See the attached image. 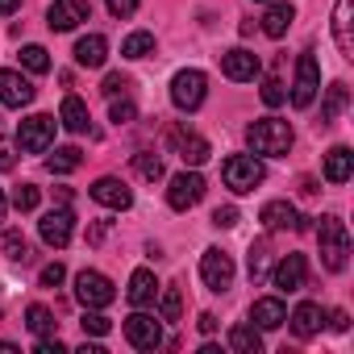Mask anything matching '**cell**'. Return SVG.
<instances>
[{
    "label": "cell",
    "mask_w": 354,
    "mask_h": 354,
    "mask_svg": "<svg viewBox=\"0 0 354 354\" xmlns=\"http://www.w3.org/2000/svg\"><path fill=\"white\" fill-rule=\"evenodd\" d=\"M259 221H263V230H271V234H275V230H296V225H304L288 201H267L263 213H259Z\"/></svg>",
    "instance_id": "19"
},
{
    "label": "cell",
    "mask_w": 354,
    "mask_h": 354,
    "mask_svg": "<svg viewBox=\"0 0 354 354\" xmlns=\"http://www.w3.org/2000/svg\"><path fill=\"white\" fill-rule=\"evenodd\" d=\"M263 5H271V0H263Z\"/></svg>",
    "instance_id": "51"
},
{
    "label": "cell",
    "mask_w": 354,
    "mask_h": 354,
    "mask_svg": "<svg viewBox=\"0 0 354 354\" xmlns=\"http://www.w3.org/2000/svg\"><path fill=\"white\" fill-rule=\"evenodd\" d=\"M133 167H138L142 180H150V184L162 180V162H158V154H146V150H142V154H133Z\"/></svg>",
    "instance_id": "33"
},
{
    "label": "cell",
    "mask_w": 354,
    "mask_h": 354,
    "mask_svg": "<svg viewBox=\"0 0 354 354\" xmlns=\"http://www.w3.org/2000/svg\"><path fill=\"white\" fill-rule=\"evenodd\" d=\"M317 238H321V259H325V267H329V271H346V263H350V234H346V221H342V217H321Z\"/></svg>",
    "instance_id": "2"
},
{
    "label": "cell",
    "mask_w": 354,
    "mask_h": 354,
    "mask_svg": "<svg viewBox=\"0 0 354 354\" xmlns=\"http://www.w3.org/2000/svg\"><path fill=\"white\" fill-rule=\"evenodd\" d=\"M0 171H13V146L0 138Z\"/></svg>",
    "instance_id": "47"
},
{
    "label": "cell",
    "mask_w": 354,
    "mask_h": 354,
    "mask_svg": "<svg viewBox=\"0 0 354 354\" xmlns=\"http://www.w3.org/2000/svg\"><path fill=\"white\" fill-rule=\"evenodd\" d=\"M263 275H267V250H263V246H254V250H250V279L259 283Z\"/></svg>",
    "instance_id": "41"
},
{
    "label": "cell",
    "mask_w": 354,
    "mask_h": 354,
    "mask_svg": "<svg viewBox=\"0 0 354 354\" xmlns=\"http://www.w3.org/2000/svg\"><path fill=\"white\" fill-rule=\"evenodd\" d=\"M321 92V67L313 55H300L296 59V84H292V104L296 109H308Z\"/></svg>",
    "instance_id": "7"
},
{
    "label": "cell",
    "mask_w": 354,
    "mask_h": 354,
    "mask_svg": "<svg viewBox=\"0 0 354 354\" xmlns=\"http://www.w3.org/2000/svg\"><path fill=\"white\" fill-rule=\"evenodd\" d=\"M133 113H138V109H133V100H117V96H113V109H109V117H113L117 125H129V121H133Z\"/></svg>",
    "instance_id": "39"
},
{
    "label": "cell",
    "mask_w": 354,
    "mask_h": 354,
    "mask_svg": "<svg viewBox=\"0 0 354 354\" xmlns=\"http://www.w3.org/2000/svg\"><path fill=\"white\" fill-rule=\"evenodd\" d=\"M196 325H201V333H213V329H217V317H213V313H201Z\"/></svg>",
    "instance_id": "48"
},
{
    "label": "cell",
    "mask_w": 354,
    "mask_h": 354,
    "mask_svg": "<svg viewBox=\"0 0 354 354\" xmlns=\"http://www.w3.org/2000/svg\"><path fill=\"white\" fill-rule=\"evenodd\" d=\"M38 234H42L46 246L63 250V246L71 242V234H75V213H71V209H50V213L38 221Z\"/></svg>",
    "instance_id": "11"
},
{
    "label": "cell",
    "mask_w": 354,
    "mask_h": 354,
    "mask_svg": "<svg viewBox=\"0 0 354 354\" xmlns=\"http://www.w3.org/2000/svg\"><path fill=\"white\" fill-rule=\"evenodd\" d=\"M292 21H296L292 5H279V0H271V9L263 13V34H267V38H283V34L292 30Z\"/></svg>",
    "instance_id": "24"
},
{
    "label": "cell",
    "mask_w": 354,
    "mask_h": 354,
    "mask_svg": "<svg viewBox=\"0 0 354 354\" xmlns=\"http://www.w3.org/2000/svg\"><path fill=\"white\" fill-rule=\"evenodd\" d=\"M213 225H217V230H234V225H238V209H234V205L217 209V213H213Z\"/></svg>",
    "instance_id": "42"
},
{
    "label": "cell",
    "mask_w": 354,
    "mask_h": 354,
    "mask_svg": "<svg viewBox=\"0 0 354 354\" xmlns=\"http://www.w3.org/2000/svg\"><path fill=\"white\" fill-rule=\"evenodd\" d=\"M125 342H129L133 350H158V346H162V325H158V317H150V313L125 317Z\"/></svg>",
    "instance_id": "10"
},
{
    "label": "cell",
    "mask_w": 354,
    "mask_h": 354,
    "mask_svg": "<svg viewBox=\"0 0 354 354\" xmlns=\"http://www.w3.org/2000/svg\"><path fill=\"white\" fill-rule=\"evenodd\" d=\"M104 5H109L113 17H129V13L138 9V0H104Z\"/></svg>",
    "instance_id": "43"
},
{
    "label": "cell",
    "mask_w": 354,
    "mask_h": 354,
    "mask_svg": "<svg viewBox=\"0 0 354 354\" xmlns=\"http://www.w3.org/2000/svg\"><path fill=\"white\" fill-rule=\"evenodd\" d=\"M34 100V84L21 71H0V104L9 109H26Z\"/></svg>",
    "instance_id": "15"
},
{
    "label": "cell",
    "mask_w": 354,
    "mask_h": 354,
    "mask_svg": "<svg viewBox=\"0 0 354 354\" xmlns=\"http://www.w3.org/2000/svg\"><path fill=\"white\" fill-rule=\"evenodd\" d=\"M158 313H162V321H180V313H184L180 288H167V292H162V300H158Z\"/></svg>",
    "instance_id": "34"
},
{
    "label": "cell",
    "mask_w": 354,
    "mask_h": 354,
    "mask_svg": "<svg viewBox=\"0 0 354 354\" xmlns=\"http://www.w3.org/2000/svg\"><path fill=\"white\" fill-rule=\"evenodd\" d=\"M171 146H175V154H180L188 167H201V162H209V142L201 138V133H188V129H171Z\"/></svg>",
    "instance_id": "16"
},
{
    "label": "cell",
    "mask_w": 354,
    "mask_h": 354,
    "mask_svg": "<svg viewBox=\"0 0 354 354\" xmlns=\"http://www.w3.org/2000/svg\"><path fill=\"white\" fill-rule=\"evenodd\" d=\"M350 5L354 0H337V9H333V38H337V50L346 59H354V38H350Z\"/></svg>",
    "instance_id": "25"
},
{
    "label": "cell",
    "mask_w": 354,
    "mask_h": 354,
    "mask_svg": "<svg viewBox=\"0 0 354 354\" xmlns=\"http://www.w3.org/2000/svg\"><path fill=\"white\" fill-rule=\"evenodd\" d=\"M21 67L34 71V75H42V71H50V55H46L42 46H26V50H21Z\"/></svg>",
    "instance_id": "32"
},
{
    "label": "cell",
    "mask_w": 354,
    "mask_h": 354,
    "mask_svg": "<svg viewBox=\"0 0 354 354\" xmlns=\"http://www.w3.org/2000/svg\"><path fill=\"white\" fill-rule=\"evenodd\" d=\"M80 325H84V333H92V337H104V333H109V317H100V308H88Z\"/></svg>",
    "instance_id": "37"
},
{
    "label": "cell",
    "mask_w": 354,
    "mask_h": 354,
    "mask_svg": "<svg viewBox=\"0 0 354 354\" xmlns=\"http://www.w3.org/2000/svg\"><path fill=\"white\" fill-rule=\"evenodd\" d=\"M221 71H225L234 84H250V80L259 75V55H250V50L234 46V50H225V55H221Z\"/></svg>",
    "instance_id": "17"
},
{
    "label": "cell",
    "mask_w": 354,
    "mask_h": 354,
    "mask_svg": "<svg viewBox=\"0 0 354 354\" xmlns=\"http://www.w3.org/2000/svg\"><path fill=\"white\" fill-rule=\"evenodd\" d=\"M288 100V92H283V84L279 80H263V104H271V109H279Z\"/></svg>",
    "instance_id": "38"
},
{
    "label": "cell",
    "mask_w": 354,
    "mask_h": 354,
    "mask_svg": "<svg viewBox=\"0 0 354 354\" xmlns=\"http://www.w3.org/2000/svg\"><path fill=\"white\" fill-rule=\"evenodd\" d=\"M201 279L209 292H230L234 288V259L225 250H205L201 259Z\"/></svg>",
    "instance_id": "9"
},
{
    "label": "cell",
    "mask_w": 354,
    "mask_h": 354,
    "mask_svg": "<svg viewBox=\"0 0 354 354\" xmlns=\"http://www.w3.org/2000/svg\"><path fill=\"white\" fill-rule=\"evenodd\" d=\"M80 162H84V150H80V146H59V150L46 158V171H50V175H71Z\"/></svg>",
    "instance_id": "27"
},
{
    "label": "cell",
    "mask_w": 354,
    "mask_h": 354,
    "mask_svg": "<svg viewBox=\"0 0 354 354\" xmlns=\"http://www.w3.org/2000/svg\"><path fill=\"white\" fill-rule=\"evenodd\" d=\"M205 96H209L205 71H196V67L175 71V80H171V104L180 109V113H196V109L205 104Z\"/></svg>",
    "instance_id": "3"
},
{
    "label": "cell",
    "mask_w": 354,
    "mask_h": 354,
    "mask_svg": "<svg viewBox=\"0 0 354 354\" xmlns=\"http://www.w3.org/2000/svg\"><path fill=\"white\" fill-rule=\"evenodd\" d=\"M263 162L254 158V154H230L225 162H221V180H225V188L230 192H254L259 184H263Z\"/></svg>",
    "instance_id": "4"
},
{
    "label": "cell",
    "mask_w": 354,
    "mask_h": 354,
    "mask_svg": "<svg viewBox=\"0 0 354 354\" xmlns=\"http://www.w3.org/2000/svg\"><path fill=\"white\" fill-rule=\"evenodd\" d=\"M5 213H9V201H5V188H0V221H5Z\"/></svg>",
    "instance_id": "50"
},
{
    "label": "cell",
    "mask_w": 354,
    "mask_h": 354,
    "mask_svg": "<svg viewBox=\"0 0 354 354\" xmlns=\"http://www.w3.org/2000/svg\"><path fill=\"white\" fill-rule=\"evenodd\" d=\"M230 350H238V354H259V350H263L259 329H254V325H234V329H230Z\"/></svg>",
    "instance_id": "28"
},
{
    "label": "cell",
    "mask_w": 354,
    "mask_h": 354,
    "mask_svg": "<svg viewBox=\"0 0 354 354\" xmlns=\"http://www.w3.org/2000/svg\"><path fill=\"white\" fill-rule=\"evenodd\" d=\"M17 142H21V150H30V154L50 150V142H55V117H46V113L26 117V121L17 125Z\"/></svg>",
    "instance_id": "8"
},
{
    "label": "cell",
    "mask_w": 354,
    "mask_h": 354,
    "mask_svg": "<svg viewBox=\"0 0 354 354\" xmlns=\"http://www.w3.org/2000/svg\"><path fill=\"white\" fill-rule=\"evenodd\" d=\"M88 0H55V5L46 9V26L55 30V34H67V30H75L80 21H88Z\"/></svg>",
    "instance_id": "13"
},
{
    "label": "cell",
    "mask_w": 354,
    "mask_h": 354,
    "mask_svg": "<svg viewBox=\"0 0 354 354\" xmlns=\"http://www.w3.org/2000/svg\"><path fill=\"white\" fill-rule=\"evenodd\" d=\"M75 300H80L84 308H109V304L117 300V288H113V279L100 275V271H80V275H75Z\"/></svg>",
    "instance_id": "5"
},
{
    "label": "cell",
    "mask_w": 354,
    "mask_h": 354,
    "mask_svg": "<svg viewBox=\"0 0 354 354\" xmlns=\"http://www.w3.org/2000/svg\"><path fill=\"white\" fill-rule=\"evenodd\" d=\"M354 175V154L346 150V146H333L329 154H325V180L329 184H346Z\"/></svg>",
    "instance_id": "23"
},
{
    "label": "cell",
    "mask_w": 354,
    "mask_h": 354,
    "mask_svg": "<svg viewBox=\"0 0 354 354\" xmlns=\"http://www.w3.org/2000/svg\"><path fill=\"white\" fill-rule=\"evenodd\" d=\"M304 279H308V263H304V254H283V259L275 263V271H271V283H275L279 292H300Z\"/></svg>",
    "instance_id": "14"
},
{
    "label": "cell",
    "mask_w": 354,
    "mask_h": 354,
    "mask_svg": "<svg viewBox=\"0 0 354 354\" xmlns=\"http://www.w3.org/2000/svg\"><path fill=\"white\" fill-rule=\"evenodd\" d=\"M346 100H350V92H346V84H333L329 92H325V109H321V121H333L342 109H346Z\"/></svg>",
    "instance_id": "31"
},
{
    "label": "cell",
    "mask_w": 354,
    "mask_h": 354,
    "mask_svg": "<svg viewBox=\"0 0 354 354\" xmlns=\"http://www.w3.org/2000/svg\"><path fill=\"white\" fill-rule=\"evenodd\" d=\"M121 55H125V59H146V55H154V34L133 30V34L121 42Z\"/></svg>",
    "instance_id": "30"
},
{
    "label": "cell",
    "mask_w": 354,
    "mask_h": 354,
    "mask_svg": "<svg viewBox=\"0 0 354 354\" xmlns=\"http://www.w3.org/2000/svg\"><path fill=\"white\" fill-rule=\"evenodd\" d=\"M129 304H138V308H146V304H154V296H158V279H154V271H146V267H138L133 275H129Z\"/></svg>",
    "instance_id": "21"
},
{
    "label": "cell",
    "mask_w": 354,
    "mask_h": 354,
    "mask_svg": "<svg viewBox=\"0 0 354 354\" xmlns=\"http://www.w3.org/2000/svg\"><path fill=\"white\" fill-rule=\"evenodd\" d=\"M38 201H42V192H38L34 184H21V188L13 192V209H17V213H34Z\"/></svg>",
    "instance_id": "35"
},
{
    "label": "cell",
    "mask_w": 354,
    "mask_h": 354,
    "mask_svg": "<svg viewBox=\"0 0 354 354\" xmlns=\"http://www.w3.org/2000/svg\"><path fill=\"white\" fill-rule=\"evenodd\" d=\"M125 88H129V80H125V75H109V80H104V88H100V92H104V96H109V100H113V96H117V92H125Z\"/></svg>",
    "instance_id": "44"
},
{
    "label": "cell",
    "mask_w": 354,
    "mask_h": 354,
    "mask_svg": "<svg viewBox=\"0 0 354 354\" xmlns=\"http://www.w3.org/2000/svg\"><path fill=\"white\" fill-rule=\"evenodd\" d=\"M38 279H42V288H59V283L67 279V267H63V263H46Z\"/></svg>",
    "instance_id": "40"
},
{
    "label": "cell",
    "mask_w": 354,
    "mask_h": 354,
    "mask_svg": "<svg viewBox=\"0 0 354 354\" xmlns=\"http://www.w3.org/2000/svg\"><path fill=\"white\" fill-rule=\"evenodd\" d=\"M250 321H254V329H279L288 321V308H283L279 296H263V300L250 304Z\"/></svg>",
    "instance_id": "18"
},
{
    "label": "cell",
    "mask_w": 354,
    "mask_h": 354,
    "mask_svg": "<svg viewBox=\"0 0 354 354\" xmlns=\"http://www.w3.org/2000/svg\"><path fill=\"white\" fill-rule=\"evenodd\" d=\"M104 59H109L104 34H88V38L75 42V63H80V67H104Z\"/></svg>",
    "instance_id": "22"
},
{
    "label": "cell",
    "mask_w": 354,
    "mask_h": 354,
    "mask_svg": "<svg viewBox=\"0 0 354 354\" xmlns=\"http://www.w3.org/2000/svg\"><path fill=\"white\" fill-rule=\"evenodd\" d=\"M5 254H9L13 263H26V259H30V242H26L17 230H9V234H5Z\"/></svg>",
    "instance_id": "36"
},
{
    "label": "cell",
    "mask_w": 354,
    "mask_h": 354,
    "mask_svg": "<svg viewBox=\"0 0 354 354\" xmlns=\"http://www.w3.org/2000/svg\"><path fill=\"white\" fill-rule=\"evenodd\" d=\"M26 325H30V333H38V337H55V313H50L46 304H30V308H26Z\"/></svg>",
    "instance_id": "29"
},
{
    "label": "cell",
    "mask_w": 354,
    "mask_h": 354,
    "mask_svg": "<svg viewBox=\"0 0 354 354\" xmlns=\"http://www.w3.org/2000/svg\"><path fill=\"white\" fill-rule=\"evenodd\" d=\"M21 9V0H0V17H13Z\"/></svg>",
    "instance_id": "49"
},
{
    "label": "cell",
    "mask_w": 354,
    "mask_h": 354,
    "mask_svg": "<svg viewBox=\"0 0 354 354\" xmlns=\"http://www.w3.org/2000/svg\"><path fill=\"white\" fill-rule=\"evenodd\" d=\"M288 321H292V333L308 342V337H317V333H321V321H325V313H321V304L304 300V304H296V313H292Z\"/></svg>",
    "instance_id": "20"
},
{
    "label": "cell",
    "mask_w": 354,
    "mask_h": 354,
    "mask_svg": "<svg viewBox=\"0 0 354 354\" xmlns=\"http://www.w3.org/2000/svg\"><path fill=\"white\" fill-rule=\"evenodd\" d=\"M38 354H67V346L59 337H38Z\"/></svg>",
    "instance_id": "45"
},
{
    "label": "cell",
    "mask_w": 354,
    "mask_h": 354,
    "mask_svg": "<svg viewBox=\"0 0 354 354\" xmlns=\"http://www.w3.org/2000/svg\"><path fill=\"white\" fill-rule=\"evenodd\" d=\"M246 142H250L254 154H288L292 150V125L275 121V117H263L246 129Z\"/></svg>",
    "instance_id": "1"
},
{
    "label": "cell",
    "mask_w": 354,
    "mask_h": 354,
    "mask_svg": "<svg viewBox=\"0 0 354 354\" xmlns=\"http://www.w3.org/2000/svg\"><path fill=\"white\" fill-rule=\"evenodd\" d=\"M205 201V180H201V171H180L171 180V188H167V205L175 209V213H188L192 205H201Z\"/></svg>",
    "instance_id": "6"
},
{
    "label": "cell",
    "mask_w": 354,
    "mask_h": 354,
    "mask_svg": "<svg viewBox=\"0 0 354 354\" xmlns=\"http://www.w3.org/2000/svg\"><path fill=\"white\" fill-rule=\"evenodd\" d=\"M59 121H63L71 133H84V129H88V104H84L80 96H67L63 109H59Z\"/></svg>",
    "instance_id": "26"
},
{
    "label": "cell",
    "mask_w": 354,
    "mask_h": 354,
    "mask_svg": "<svg viewBox=\"0 0 354 354\" xmlns=\"http://www.w3.org/2000/svg\"><path fill=\"white\" fill-rule=\"evenodd\" d=\"M329 325H333L337 333H346V329H350V317H346V308H333V313H329Z\"/></svg>",
    "instance_id": "46"
},
{
    "label": "cell",
    "mask_w": 354,
    "mask_h": 354,
    "mask_svg": "<svg viewBox=\"0 0 354 354\" xmlns=\"http://www.w3.org/2000/svg\"><path fill=\"white\" fill-rule=\"evenodd\" d=\"M92 201L104 205V209H113V213H125L133 205V192H129L125 180H117V175H100V180L92 184Z\"/></svg>",
    "instance_id": "12"
}]
</instances>
